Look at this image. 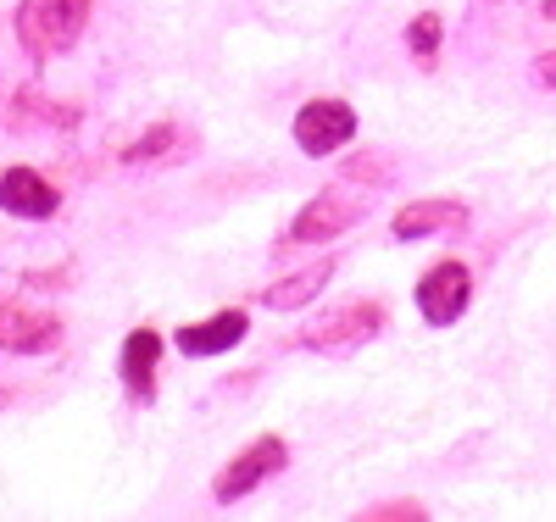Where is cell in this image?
<instances>
[{"instance_id":"4fadbf2b","label":"cell","mask_w":556,"mask_h":522,"mask_svg":"<svg viewBox=\"0 0 556 522\" xmlns=\"http://www.w3.org/2000/svg\"><path fill=\"white\" fill-rule=\"evenodd\" d=\"M329 278H334V256H323V262H312V267H301V272H290V278L267 283L262 306H273V311H301V306H312L323 290H329Z\"/></svg>"},{"instance_id":"3957f363","label":"cell","mask_w":556,"mask_h":522,"mask_svg":"<svg viewBox=\"0 0 556 522\" xmlns=\"http://www.w3.org/2000/svg\"><path fill=\"white\" fill-rule=\"evenodd\" d=\"M384 306L379 301H345V306H334V311H323L317 322H306L301 334H295V345L301 351H329V356H340V351H356V345H367V340H379L384 334Z\"/></svg>"},{"instance_id":"9c48e42d","label":"cell","mask_w":556,"mask_h":522,"mask_svg":"<svg viewBox=\"0 0 556 522\" xmlns=\"http://www.w3.org/2000/svg\"><path fill=\"white\" fill-rule=\"evenodd\" d=\"M56 345H62V322H56V317L0 301V351H12V356H39V351H56Z\"/></svg>"},{"instance_id":"7c38bea8","label":"cell","mask_w":556,"mask_h":522,"mask_svg":"<svg viewBox=\"0 0 556 522\" xmlns=\"http://www.w3.org/2000/svg\"><path fill=\"white\" fill-rule=\"evenodd\" d=\"M462 222H468V206L434 195V201H412V206H401L395 222H390V233L406 245V240H429V233H456Z\"/></svg>"},{"instance_id":"277c9868","label":"cell","mask_w":556,"mask_h":522,"mask_svg":"<svg viewBox=\"0 0 556 522\" xmlns=\"http://www.w3.org/2000/svg\"><path fill=\"white\" fill-rule=\"evenodd\" d=\"M285 461H290V445L278 440V434H262V440H251L235 461H228L217 479H212V500L217 506H235V500H245L251 489H262L273 472H285Z\"/></svg>"},{"instance_id":"5b68a950","label":"cell","mask_w":556,"mask_h":522,"mask_svg":"<svg viewBox=\"0 0 556 522\" xmlns=\"http://www.w3.org/2000/svg\"><path fill=\"white\" fill-rule=\"evenodd\" d=\"M473 301V272L462 262H434L424 278H417V311H424L429 328H451Z\"/></svg>"},{"instance_id":"30bf717a","label":"cell","mask_w":556,"mask_h":522,"mask_svg":"<svg viewBox=\"0 0 556 522\" xmlns=\"http://www.w3.org/2000/svg\"><path fill=\"white\" fill-rule=\"evenodd\" d=\"M84 112L73 101H51V94L39 89H12L7 106H0V123L17 128V133H39V128H73Z\"/></svg>"},{"instance_id":"2e32d148","label":"cell","mask_w":556,"mask_h":522,"mask_svg":"<svg viewBox=\"0 0 556 522\" xmlns=\"http://www.w3.org/2000/svg\"><path fill=\"white\" fill-rule=\"evenodd\" d=\"M440 39H445V23H440L434 12H417V17H412V28H406V51L429 62V56L440 51Z\"/></svg>"},{"instance_id":"8fae6325","label":"cell","mask_w":556,"mask_h":522,"mask_svg":"<svg viewBox=\"0 0 556 522\" xmlns=\"http://www.w3.org/2000/svg\"><path fill=\"white\" fill-rule=\"evenodd\" d=\"M156 361H162V334L156 328H134L123 340V356H117V378L134 400H151L156 395Z\"/></svg>"},{"instance_id":"5bb4252c","label":"cell","mask_w":556,"mask_h":522,"mask_svg":"<svg viewBox=\"0 0 556 522\" xmlns=\"http://www.w3.org/2000/svg\"><path fill=\"white\" fill-rule=\"evenodd\" d=\"M173 151H184V128L178 123H156L151 133H139L134 145H123V167H156V162H173Z\"/></svg>"},{"instance_id":"8992f818","label":"cell","mask_w":556,"mask_h":522,"mask_svg":"<svg viewBox=\"0 0 556 522\" xmlns=\"http://www.w3.org/2000/svg\"><path fill=\"white\" fill-rule=\"evenodd\" d=\"M356 139V112L345 101H306L295 112V151L301 156H334Z\"/></svg>"},{"instance_id":"6da1fadb","label":"cell","mask_w":556,"mask_h":522,"mask_svg":"<svg viewBox=\"0 0 556 522\" xmlns=\"http://www.w3.org/2000/svg\"><path fill=\"white\" fill-rule=\"evenodd\" d=\"M89 7L96 0H17V44L34 56V62H56L67 56L84 23H89Z\"/></svg>"},{"instance_id":"ba28073f","label":"cell","mask_w":556,"mask_h":522,"mask_svg":"<svg viewBox=\"0 0 556 522\" xmlns=\"http://www.w3.org/2000/svg\"><path fill=\"white\" fill-rule=\"evenodd\" d=\"M245 334H251V317H245L240 306H228V311H217V317H206V322H184L173 345L190 356V361H206V356L235 351Z\"/></svg>"},{"instance_id":"d6986e66","label":"cell","mask_w":556,"mask_h":522,"mask_svg":"<svg viewBox=\"0 0 556 522\" xmlns=\"http://www.w3.org/2000/svg\"><path fill=\"white\" fill-rule=\"evenodd\" d=\"M7 406H12V390H7V384H0V411H7Z\"/></svg>"},{"instance_id":"ac0fdd59","label":"cell","mask_w":556,"mask_h":522,"mask_svg":"<svg viewBox=\"0 0 556 522\" xmlns=\"http://www.w3.org/2000/svg\"><path fill=\"white\" fill-rule=\"evenodd\" d=\"M534 84H540V89H556V51L534 56Z\"/></svg>"},{"instance_id":"9a60e30c","label":"cell","mask_w":556,"mask_h":522,"mask_svg":"<svg viewBox=\"0 0 556 522\" xmlns=\"http://www.w3.org/2000/svg\"><path fill=\"white\" fill-rule=\"evenodd\" d=\"M390 178H395V162H390V156H379V151H362V156H351V162H345V183L384 189Z\"/></svg>"},{"instance_id":"7a4b0ae2","label":"cell","mask_w":556,"mask_h":522,"mask_svg":"<svg viewBox=\"0 0 556 522\" xmlns=\"http://www.w3.org/2000/svg\"><path fill=\"white\" fill-rule=\"evenodd\" d=\"M367 189L362 183H334V189H323V195H312L301 212H295V222H290V233L285 240L290 245H329V240H340L345 228H356L362 217H367Z\"/></svg>"},{"instance_id":"e0dca14e","label":"cell","mask_w":556,"mask_h":522,"mask_svg":"<svg viewBox=\"0 0 556 522\" xmlns=\"http://www.w3.org/2000/svg\"><path fill=\"white\" fill-rule=\"evenodd\" d=\"M362 522H424L429 511L417 506V500H379V506H367V511H356Z\"/></svg>"},{"instance_id":"52a82bcc","label":"cell","mask_w":556,"mask_h":522,"mask_svg":"<svg viewBox=\"0 0 556 522\" xmlns=\"http://www.w3.org/2000/svg\"><path fill=\"white\" fill-rule=\"evenodd\" d=\"M0 212L45 222V217L62 212V189L45 173H34V167H0Z\"/></svg>"}]
</instances>
